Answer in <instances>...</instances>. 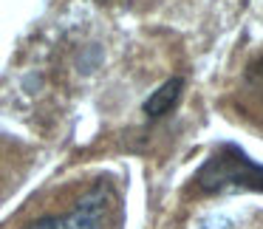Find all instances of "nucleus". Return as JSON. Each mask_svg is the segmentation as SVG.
Masks as SVG:
<instances>
[{
	"mask_svg": "<svg viewBox=\"0 0 263 229\" xmlns=\"http://www.w3.org/2000/svg\"><path fill=\"white\" fill-rule=\"evenodd\" d=\"M201 193H232V189H255L263 193V164L255 161L243 147L223 142L195 173Z\"/></svg>",
	"mask_w": 263,
	"mask_h": 229,
	"instance_id": "nucleus-1",
	"label": "nucleus"
},
{
	"mask_svg": "<svg viewBox=\"0 0 263 229\" xmlns=\"http://www.w3.org/2000/svg\"><path fill=\"white\" fill-rule=\"evenodd\" d=\"M114 204H116L114 187L110 184H97L77 201V206L71 212L31 221L26 229H105Z\"/></svg>",
	"mask_w": 263,
	"mask_h": 229,
	"instance_id": "nucleus-2",
	"label": "nucleus"
},
{
	"mask_svg": "<svg viewBox=\"0 0 263 229\" xmlns=\"http://www.w3.org/2000/svg\"><path fill=\"white\" fill-rule=\"evenodd\" d=\"M181 91H184V80H181V77H173V80L161 82V85L147 97V102H144V113H147L150 119H161V116L170 113L173 105L181 99Z\"/></svg>",
	"mask_w": 263,
	"mask_h": 229,
	"instance_id": "nucleus-3",
	"label": "nucleus"
}]
</instances>
